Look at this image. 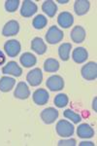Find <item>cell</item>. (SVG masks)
Segmentation results:
<instances>
[{
    "instance_id": "obj_3",
    "label": "cell",
    "mask_w": 97,
    "mask_h": 146,
    "mask_svg": "<svg viewBox=\"0 0 97 146\" xmlns=\"http://www.w3.org/2000/svg\"><path fill=\"white\" fill-rule=\"evenodd\" d=\"M82 76L87 81H93L97 77V64L94 62L86 63L81 69Z\"/></svg>"
},
{
    "instance_id": "obj_31",
    "label": "cell",
    "mask_w": 97,
    "mask_h": 146,
    "mask_svg": "<svg viewBox=\"0 0 97 146\" xmlns=\"http://www.w3.org/2000/svg\"><path fill=\"white\" fill-rule=\"evenodd\" d=\"M96 100H97V98H95L93 100V102H92V107H93L94 111H97V108H96Z\"/></svg>"
},
{
    "instance_id": "obj_13",
    "label": "cell",
    "mask_w": 97,
    "mask_h": 146,
    "mask_svg": "<svg viewBox=\"0 0 97 146\" xmlns=\"http://www.w3.org/2000/svg\"><path fill=\"white\" fill-rule=\"evenodd\" d=\"M2 73L3 74L13 75L16 77H20L22 74V69L18 66L16 62H9L6 65L2 67Z\"/></svg>"
},
{
    "instance_id": "obj_16",
    "label": "cell",
    "mask_w": 97,
    "mask_h": 146,
    "mask_svg": "<svg viewBox=\"0 0 97 146\" xmlns=\"http://www.w3.org/2000/svg\"><path fill=\"white\" fill-rule=\"evenodd\" d=\"M90 8V2L88 0H76L74 3V11L78 16H84Z\"/></svg>"
},
{
    "instance_id": "obj_2",
    "label": "cell",
    "mask_w": 97,
    "mask_h": 146,
    "mask_svg": "<svg viewBox=\"0 0 97 146\" xmlns=\"http://www.w3.org/2000/svg\"><path fill=\"white\" fill-rule=\"evenodd\" d=\"M63 37H64V33L62 30L55 25H51L46 33V41L51 45H54L62 41Z\"/></svg>"
},
{
    "instance_id": "obj_5",
    "label": "cell",
    "mask_w": 97,
    "mask_h": 146,
    "mask_svg": "<svg viewBox=\"0 0 97 146\" xmlns=\"http://www.w3.org/2000/svg\"><path fill=\"white\" fill-rule=\"evenodd\" d=\"M4 50L5 53L10 58H16V56L20 54V50H22V46L20 43L16 39L8 40L5 44H4Z\"/></svg>"
},
{
    "instance_id": "obj_29",
    "label": "cell",
    "mask_w": 97,
    "mask_h": 146,
    "mask_svg": "<svg viewBox=\"0 0 97 146\" xmlns=\"http://www.w3.org/2000/svg\"><path fill=\"white\" fill-rule=\"evenodd\" d=\"M5 62H6V56H5V55H4L3 52L0 50V65L4 64Z\"/></svg>"
},
{
    "instance_id": "obj_27",
    "label": "cell",
    "mask_w": 97,
    "mask_h": 146,
    "mask_svg": "<svg viewBox=\"0 0 97 146\" xmlns=\"http://www.w3.org/2000/svg\"><path fill=\"white\" fill-rule=\"evenodd\" d=\"M20 0H7L5 1V9L7 12L14 13L20 6Z\"/></svg>"
},
{
    "instance_id": "obj_17",
    "label": "cell",
    "mask_w": 97,
    "mask_h": 146,
    "mask_svg": "<svg viewBox=\"0 0 97 146\" xmlns=\"http://www.w3.org/2000/svg\"><path fill=\"white\" fill-rule=\"evenodd\" d=\"M31 50L38 55H44L47 52V45L41 37H35L31 41Z\"/></svg>"
},
{
    "instance_id": "obj_15",
    "label": "cell",
    "mask_w": 97,
    "mask_h": 146,
    "mask_svg": "<svg viewBox=\"0 0 97 146\" xmlns=\"http://www.w3.org/2000/svg\"><path fill=\"white\" fill-rule=\"evenodd\" d=\"M72 58L76 63H84L88 58V53L84 47H77L73 50Z\"/></svg>"
},
{
    "instance_id": "obj_18",
    "label": "cell",
    "mask_w": 97,
    "mask_h": 146,
    "mask_svg": "<svg viewBox=\"0 0 97 146\" xmlns=\"http://www.w3.org/2000/svg\"><path fill=\"white\" fill-rule=\"evenodd\" d=\"M77 135L80 138H91L94 135V131L88 124L84 123L78 127Z\"/></svg>"
},
{
    "instance_id": "obj_25",
    "label": "cell",
    "mask_w": 97,
    "mask_h": 146,
    "mask_svg": "<svg viewBox=\"0 0 97 146\" xmlns=\"http://www.w3.org/2000/svg\"><path fill=\"white\" fill-rule=\"evenodd\" d=\"M68 102H69V98L65 94H58L57 96H55V98L53 100L54 105L58 108L65 107L68 104Z\"/></svg>"
},
{
    "instance_id": "obj_28",
    "label": "cell",
    "mask_w": 97,
    "mask_h": 146,
    "mask_svg": "<svg viewBox=\"0 0 97 146\" xmlns=\"http://www.w3.org/2000/svg\"><path fill=\"white\" fill-rule=\"evenodd\" d=\"M77 144V141L74 138H71V139H67V140H59L58 141V145L59 146H75Z\"/></svg>"
},
{
    "instance_id": "obj_21",
    "label": "cell",
    "mask_w": 97,
    "mask_h": 146,
    "mask_svg": "<svg viewBox=\"0 0 97 146\" xmlns=\"http://www.w3.org/2000/svg\"><path fill=\"white\" fill-rule=\"evenodd\" d=\"M20 62L22 63V65H23L24 67L26 68H29V67H32L36 64L37 62V58L33 54L31 53H23L20 58Z\"/></svg>"
},
{
    "instance_id": "obj_20",
    "label": "cell",
    "mask_w": 97,
    "mask_h": 146,
    "mask_svg": "<svg viewBox=\"0 0 97 146\" xmlns=\"http://www.w3.org/2000/svg\"><path fill=\"white\" fill-rule=\"evenodd\" d=\"M42 10L49 18H53L57 12V5L53 0H46L42 4Z\"/></svg>"
},
{
    "instance_id": "obj_19",
    "label": "cell",
    "mask_w": 97,
    "mask_h": 146,
    "mask_svg": "<svg viewBox=\"0 0 97 146\" xmlns=\"http://www.w3.org/2000/svg\"><path fill=\"white\" fill-rule=\"evenodd\" d=\"M16 85V80L12 77L3 76L0 78V91L3 93H8L12 91Z\"/></svg>"
},
{
    "instance_id": "obj_4",
    "label": "cell",
    "mask_w": 97,
    "mask_h": 146,
    "mask_svg": "<svg viewBox=\"0 0 97 146\" xmlns=\"http://www.w3.org/2000/svg\"><path fill=\"white\" fill-rule=\"evenodd\" d=\"M46 86L51 92L61 91L64 88V80L59 75H53L47 79Z\"/></svg>"
},
{
    "instance_id": "obj_23",
    "label": "cell",
    "mask_w": 97,
    "mask_h": 146,
    "mask_svg": "<svg viewBox=\"0 0 97 146\" xmlns=\"http://www.w3.org/2000/svg\"><path fill=\"white\" fill-rule=\"evenodd\" d=\"M59 69V62L55 58H48L44 62V70L46 72L53 73Z\"/></svg>"
},
{
    "instance_id": "obj_8",
    "label": "cell",
    "mask_w": 97,
    "mask_h": 146,
    "mask_svg": "<svg viewBox=\"0 0 97 146\" xmlns=\"http://www.w3.org/2000/svg\"><path fill=\"white\" fill-rule=\"evenodd\" d=\"M58 111L56 109H54L53 107H48L45 108L43 111L41 112L40 116H41L42 121L47 125H51L54 123L56 119L58 118Z\"/></svg>"
},
{
    "instance_id": "obj_26",
    "label": "cell",
    "mask_w": 97,
    "mask_h": 146,
    "mask_svg": "<svg viewBox=\"0 0 97 146\" xmlns=\"http://www.w3.org/2000/svg\"><path fill=\"white\" fill-rule=\"evenodd\" d=\"M63 116H64L65 118L71 120L74 124H78L82 121L81 116H80L79 114H77V113H75L71 109H66L65 111L63 112Z\"/></svg>"
},
{
    "instance_id": "obj_9",
    "label": "cell",
    "mask_w": 97,
    "mask_h": 146,
    "mask_svg": "<svg viewBox=\"0 0 97 146\" xmlns=\"http://www.w3.org/2000/svg\"><path fill=\"white\" fill-rule=\"evenodd\" d=\"M18 31H20V23L15 20H12L9 21L8 23H6L5 25L3 27L2 35L5 37L14 36V35L18 34Z\"/></svg>"
},
{
    "instance_id": "obj_10",
    "label": "cell",
    "mask_w": 97,
    "mask_h": 146,
    "mask_svg": "<svg viewBox=\"0 0 97 146\" xmlns=\"http://www.w3.org/2000/svg\"><path fill=\"white\" fill-rule=\"evenodd\" d=\"M14 96L18 100H27L30 96V90L25 82H20L16 85L15 91H14Z\"/></svg>"
},
{
    "instance_id": "obj_6",
    "label": "cell",
    "mask_w": 97,
    "mask_h": 146,
    "mask_svg": "<svg viewBox=\"0 0 97 146\" xmlns=\"http://www.w3.org/2000/svg\"><path fill=\"white\" fill-rule=\"evenodd\" d=\"M26 81L31 87H37L43 81V73L40 68H34L30 70L26 75Z\"/></svg>"
},
{
    "instance_id": "obj_30",
    "label": "cell",
    "mask_w": 97,
    "mask_h": 146,
    "mask_svg": "<svg viewBox=\"0 0 97 146\" xmlns=\"http://www.w3.org/2000/svg\"><path fill=\"white\" fill-rule=\"evenodd\" d=\"M84 145H90V146H94V143L89 142V141H87V142H86V141H82V142L80 143V146H84Z\"/></svg>"
},
{
    "instance_id": "obj_7",
    "label": "cell",
    "mask_w": 97,
    "mask_h": 146,
    "mask_svg": "<svg viewBox=\"0 0 97 146\" xmlns=\"http://www.w3.org/2000/svg\"><path fill=\"white\" fill-rule=\"evenodd\" d=\"M38 10V6L31 0H24L20 8V16L23 18H30Z\"/></svg>"
},
{
    "instance_id": "obj_12",
    "label": "cell",
    "mask_w": 97,
    "mask_h": 146,
    "mask_svg": "<svg viewBox=\"0 0 97 146\" xmlns=\"http://www.w3.org/2000/svg\"><path fill=\"white\" fill-rule=\"evenodd\" d=\"M32 98L37 105H45L49 100V95L46 89H37L33 93Z\"/></svg>"
},
{
    "instance_id": "obj_22",
    "label": "cell",
    "mask_w": 97,
    "mask_h": 146,
    "mask_svg": "<svg viewBox=\"0 0 97 146\" xmlns=\"http://www.w3.org/2000/svg\"><path fill=\"white\" fill-rule=\"evenodd\" d=\"M72 49V45L70 43H62L58 48V55L61 60L67 62L70 58V51Z\"/></svg>"
},
{
    "instance_id": "obj_14",
    "label": "cell",
    "mask_w": 97,
    "mask_h": 146,
    "mask_svg": "<svg viewBox=\"0 0 97 146\" xmlns=\"http://www.w3.org/2000/svg\"><path fill=\"white\" fill-rule=\"evenodd\" d=\"M57 23L62 28H69L74 23V17L70 12H61L57 17Z\"/></svg>"
},
{
    "instance_id": "obj_24",
    "label": "cell",
    "mask_w": 97,
    "mask_h": 146,
    "mask_svg": "<svg viewBox=\"0 0 97 146\" xmlns=\"http://www.w3.org/2000/svg\"><path fill=\"white\" fill-rule=\"evenodd\" d=\"M48 25V20L44 15H37L36 17L33 19L32 25L35 29H43V28Z\"/></svg>"
},
{
    "instance_id": "obj_32",
    "label": "cell",
    "mask_w": 97,
    "mask_h": 146,
    "mask_svg": "<svg viewBox=\"0 0 97 146\" xmlns=\"http://www.w3.org/2000/svg\"><path fill=\"white\" fill-rule=\"evenodd\" d=\"M58 3H60V4H65V3H68V0H66V1H61V0H58Z\"/></svg>"
},
{
    "instance_id": "obj_1",
    "label": "cell",
    "mask_w": 97,
    "mask_h": 146,
    "mask_svg": "<svg viewBox=\"0 0 97 146\" xmlns=\"http://www.w3.org/2000/svg\"><path fill=\"white\" fill-rule=\"evenodd\" d=\"M55 131L61 137H70L75 131V127L67 120H59L55 126Z\"/></svg>"
},
{
    "instance_id": "obj_11",
    "label": "cell",
    "mask_w": 97,
    "mask_h": 146,
    "mask_svg": "<svg viewBox=\"0 0 97 146\" xmlns=\"http://www.w3.org/2000/svg\"><path fill=\"white\" fill-rule=\"evenodd\" d=\"M86 29L81 25H76L73 27V29L70 32V37L72 39V41L76 44H80L82 43L86 39Z\"/></svg>"
}]
</instances>
